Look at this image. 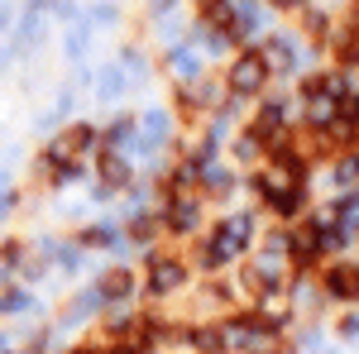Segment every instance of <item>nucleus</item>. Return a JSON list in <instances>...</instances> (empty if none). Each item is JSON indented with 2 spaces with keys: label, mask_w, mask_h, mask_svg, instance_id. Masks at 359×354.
I'll return each mask as SVG.
<instances>
[{
  "label": "nucleus",
  "mask_w": 359,
  "mask_h": 354,
  "mask_svg": "<svg viewBox=\"0 0 359 354\" xmlns=\"http://www.w3.org/2000/svg\"><path fill=\"white\" fill-rule=\"evenodd\" d=\"M163 225L172 230V235H187V230L196 225V201L182 196V191H172V201L163 206Z\"/></svg>",
  "instance_id": "obj_3"
},
{
  "label": "nucleus",
  "mask_w": 359,
  "mask_h": 354,
  "mask_svg": "<svg viewBox=\"0 0 359 354\" xmlns=\"http://www.w3.org/2000/svg\"><path fill=\"white\" fill-rule=\"evenodd\" d=\"M249 240H254V216H230L216 225V235L201 245V268H221L235 254H245Z\"/></svg>",
  "instance_id": "obj_1"
},
{
  "label": "nucleus",
  "mask_w": 359,
  "mask_h": 354,
  "mask_svg": "<svg viewBox=\"0 0 359 354\" xmlns=\"http://www.w3.org/2000/svg\"><path fill=\"white\" fill-rule=\"evenodd\" d=\"M269 77H273V67H269L264 48H249V53H240L235 67H230V91H235V96H259V91L269 86Z\"/></svg>",
  "instance_id": "obj_2"
},
{
  "label": "nucleus",
  "mask_w": 359,
  "mask_h": 354,
  "mask_svg": "<svg viewBox=\"0 0 359 354\" xmlns=\"http://www.w3.org/2000/svg\"><path fill=\"white\" fill-rule=\"evenodd\" d=\"M278 10H297V5H302V0H273Z\"/></svg>",
  "instance_id": "obj_11"
},
{
  "label": "nucleus",
  "mask_w": 359,
  "mask_h": 354,
  "mask_svg": "<svg viewBox=\"0 0 359 354\" xmlns=\"http://www.w3.org/2000/svg\"><path fill=\"white\" fill-rule=\"evenodd\" d=\"M182 264H177V259H158V264H154V268H149V292H172V287H177V282H182Z\"/></svg>",
  "instance_id": "obj_4"
},
{
  "label": "nucleus",
  "mask_w": 359,
  "mask_h": 354,
  "mask_svg": "<svg viewBox=\"0 0 359 354\" xmlns=\"http://www.w3.org/2000/svg\"><path fill=\"white\" fill-rule=\"evenodd\" d=\"M335 177H340V182H355V177H359V154H350L345 163L335 168Z\"/></svg>",
  "instance_id": "obj_9"
},
{
  "label": "nucleus",
  "mask_w": 359,
  "mask_h": 354,
  "mask_svg": "<svg viewBox=\"0 0 359 354\" xmlns=\"http://www.w3.org/2000/svg\"><path fill=\"white\" fill-rule=\"evenodd\" d=\"M125 292H135V278L130 273H106V282L96 287V301H115V297H125Z\"/></svg>",
  "instance_id": "obj_5"
},
{
  "label": "nucleus",
  "mask_w": 359,
  "mask_h": 354,
  "mask_svg": "<svg viewBox=\"0 0 359 354\" xmlns=\"http://www.w3.org/2000/svg\"><path fill=\"white\" fill-rule=\"evenodd\" d=\"M86 245H96V249H115V245H120V235H115V225H91V230H86Z\"/></svg>",
  "instance_id": "obj_6"
},
{
  "label": "nucleus",
  "mask_w": 359,
  "mask_h": 354,
  "mask_svg": "<svg viewBox=\"0 0 359 354\" xmlns=\"http://www.w3.org/2000/svg\"><path fill=\"white\" fill-rule=\"evenodd\" d=\"M168 67H172L177 77H196V57L182 53V48H172V53H168Z\"/></svg>",
  "instance_id": "obj_7"
},
{
  "label": "nucleus",
  "mask_w": 359,
  "mask_h": 354,
  "mask_svg": "<svg viewBox=\"0 0 359 354\" xmlns=\"http://www.w3.org/2000/svg\"><path fill=\"white\" fill-rule=\"evenodd\" d=\"M20 306H29L25 292H5V297H0V311H20Z\"/></svg>",
  "instance_id": "obj_10"
},
{
  "label": "nucleus",
  "mask_w": 359,
  "mask_h": 354,
  "mask_svg": "<svg viewBox=\"0 0 359 354\" xmlns=\"http://www.w3.org/2000/svg\"><path fill=\"white\" fill-rule=\"evenodd\" d=\"M120 91H125V77H120V67H111V72H101V96H106V101H115Z\"/></svg>",
  "instance_id": "obj_8"
}]
</instances>
